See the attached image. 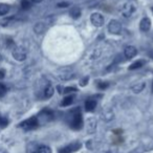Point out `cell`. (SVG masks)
Returning a JSON list of instances; mask_svg holds the SVG:
<instances>
[{
    "label": "cell",
    "instance_id": "obj_13",
    "mask_svg": "<svg viewBox=\"0 0 153 153\" xmlns=\"http://www.w3.org/2000/svg\"><path fill=\"white\" fill-rule=\"evenodd\" d=\"M34 30L36 34L41 35V34H43V33H45V30H46V25H45L43 22H37L34 26Z\"/></svg>",
    "mask_w": 153,
    "mask_h": 153
},
{
    "label": "cell",
    "instance_id": "obj_5",
    "mask_svg": "<svg viewBox=\"0 0 153 153\" xmlns=\"http://www.w3.org/2000/svg\"><path fill=\"white\" fill-rule=\"evenodd\" d=\"M90 21L97 27H100L104 24V17L100 13H94L90 16Z\"/></svg>",
    "mask_w": 153,
    "mask_h": 153
},
{
    "label": "cell",
    "instance_id": "obj_33",
    "mask_svg": "<svg viewBox=\"0 0 153 153\" xmlns=\"http://www.w3.org/2000/svg\"><path fill=\"white\" fill-rule=\"evenodd\" d=\"M32 153H36V151H35V152H32Z\"/></svg>",
    "mask_w": 153,
    "mask_h": 153
},
{
    "label": "cell",
    "instance_id": "obj_3",
    "mask_svg": "<svg viewBox=\"0 0 153 153\" xmlns=\"http://www.w3.org/2000/svg\"><path fill=\"white\" fill-rule=\"evenodd\" d=\"M39 126V121H38V117H30V119L25 120L24 122H22L20 124V127L24 130H33V129H36L37 127Z\"/></svg>",
    "mask_w": 153,
    "mask_h": 153
},
{
    "label": "cell",
    "instance_id": "obj_17",
    "mask_svg": "<svg viewBox=\"0 0 153 153\" xmlns=\"http://www.w3.org/2000/svg\"><path fill=\"white\" fill-rule=\"evenodd\" d=\"M10 12V5L5 3H0V16L7 15Z\"/></svg>",
    "mask_w": 153,
    "mask_h": 153
},
{
    "label": "cell",
    "instance_id": "obj_9",
    "mask_svg": "<svg viewBox=\"0 0 153 153\" xmlns=\"http://www.w3.org/2000/svg\"><path fill=\"white\" fill-rule=\"evenodd\" d=\"M96 128H97V121L96 119L94 117H89L87 119V122H86V130L89 134L94 133L96 131Z\"/></svg>",
    "mask_w": 153,
    "mask_h": 153
},
{
    "label": "cell",
    "instance_id": "obj_12",
    "mask_svg": "<svg viewBox=\"0 0 153 153\" xmlns=\"http://www.w3.org/2000/svg\"><path fill=\"white\" fill-rule=\"evenodd\" d=\"M53 91H55V89H53V86H51V84H47V85L45 86L44 90H43V98L44 99L51 98L53 94Z\"/></svg>",
    "mask_w": 153,
    "mask_h": 153
},
{
    "label": "cell",
    "instance_id": "obj_31",
    "mask_svg": "<svg viewBox=\"0 0 153 153\" xmlns=\"http://www.w3.org/2000/svg\"><path fill=\"white\" fill-rule=\"evenodd\" d=\"M1 59H2V57H1V55H0V61H1Z\"/></svg>",
    "mask_w": 153,
    "mask_h": 153
},
{
    "label": "cell",
    "instance_id": "obj_19",
    "mask_svg": "<svg viewBox=\"0 0 153 153\" xmlns=\"http://www.w3.org/2000/svg\"><path fill=\"white\" fill-rule=\"evenodd\" d=\"M36 153H51V149L48 146H39L36 150Z\"/></svg>",
    "mask_w": 153,
    "mask_h": 153
},
{
    "label": "cell",
    "instance_id": "obj_32",
    "mask_svg": "<svg viewBox=\"0 0 153 153\" xmlns=\"http://www.w3.org/2000/svg\"><path fill=\"white\" fill-rule=\"evenodd\" d=\"M152 91H153V84H152Z\"/></svg>",
    "mask_w": 153,
    "mask_h": 153
},
{
    "label": "cell",
    "instance_id": "obj_22",
    "mask_svg": "<svg viewBox=\"0 0 153 153\" xmlns=\"http://www.w3.org/2000/svg\"><path fill=\"white\" fill-rule=\"evenodd\" d=\"M103 119H105L106 121H110L111 119H113V112L112 111H107V112L104 113V115H103Z\"/></svg>",
    "mask_w": 153,
    "mask_h": 153
},
{
    "label": "cell",
    "instance_id": "obj_14",
    "mask_svg": "<svg viewBox=\"0 0 153 153\" xmlns=\"http://www.w3.org/2000/svg\"><path fill=\"white\" fill-rule=\"evenodd\" d=\"M96 107H97V102L94 100H92V99H88L85 102V109L88 112L94 111L96 109Z\"/></svg>",
    "mask_w": 153,
    "mask_h": 153
},
{
    "label": "cell",
    "instance_id": "obj_28",
    "mask_svg": "<svg viewBox=\"0 0 153 153\" xmlns=\"http://www.w3.org/2000/svg\"><path fill=\"white\" fill-rule=\"evenodd\" d=\"M107 86H108V84H103V83H99V87H100L101 89H104V88H106Z\"/></svg>",
    "mask_w": 153,
    "mask_h": 153
},
{
    "label": "cell",
    "instance_id": "obj_1",
    "mask_svg": "<svg viewBox=\"0 0 153 153\" xmlns=\"http://www.w3.org/2000/svg\"><path fill=\"white\" fill-rule=\"evenodd\" d=\"M70 127L74 130H80L83 126V119H82V114L80 112V108H74L70 112Z\"/></svg>",
    "mask_w": 153,
    "mask_h": 153
},
{
    "label": "cell",
    "instance_id": "obj_21",
    "mask_svg": "<svg viewBox=\"0 0 153 153\" xmlns=\"http://www.w3.org/2000/svg\"><path fill=\"white\" fill-rule=\"evenodd\" d=\"M9 125V120L7 119L5 117L0 114V127L1 128H4Z\"/></svg>",
    "mask_w": 153,
    "mask_h": 153
},
{
    "label": "cell",
    "instance_id": "obj_24",
    "mask_svg": "<svg viewBox=\"0 0 153 153\" xmlns=\"http://www.w3.org/2000/svg\"><path fill=\"white\" fill-rule=\"evenodd\" d=\"M7 94V86L3 83H0V97H3Z\"/></svg>",
    "mask_w": 153,
    "mask_h": 153
},
{
    "label": "cell",
    "instance_id": "obj_16",
    "mask_svg": "<svg viewBox=\"0 0 153 153\" xmlns=\"http://www.w3.org/2000/svg\"><path fill=\"white\" fill-rule=\"evenodd\" d=\"M145 88V83L144 82H140V83H136L132 86V91L134 94H140V91H143Z\"/></svg>",
    "mask_w": 153,
    "mask_h": 153
},
{
    "label": "cell",
    "instance_id": "obj_10",
    "mask_svg": "<svg viewBox=\"0 0 153 153\" xmlns=\"http://www.w3.org/2000/svg\"><path fill=\"white\" fill-rule=\"evenodd\" d=\"M140 30L143 32H148L151 27V21L149 18H143L142 21L140 23Z\"/></svg>",
    "mask_w": 153,
    "mask_h": 153
},
{
    "label": "cell",
    "instance_id": "obj_29",
    "mask_svg": "<svg viewBox=\"0 0 153 153\" xmlns=\"http://www.w3.org/2000/svg\"><path fill=\"white\" fill-rule=\"evenodd\" d=\"M87 82H88V78H85V79L81 82V86H85L86 84H87Z\"/></svg>",
    "mask_w": 153,
    "mask_h": 153
},
{
    "label": "cell",
    "instance_id": "obj_6",
    "mask_svg": "<svg viewBox=\"0 0 153 153\" xmlns=\"http://www.w3.org/2000/svg\"><path fill=\"white\" fill-rule=\"evenodd\" d=\"M58 76H59L61 80H69L72 76V69L69 67H64L61 68L58 72Z\"/></svg>",
    "mask_w": 153,
    "mask_h": 153
},
{
    "label": "cell",
    "instance_id": "obj_27",
    "mask_svg": "<svg viewBox=\"0 0 153 153\" xmlns=\"http://www.w3.org/2000/svg\"><path fill=\"white\" fill-rule=\"evenodd\" d=\"M5 76V70L4 69H0V80L3 79Z\"/></svg>",
    "mask_w": 153,
    "mask_h": 153
},
{
    "label": "cell",
    "instance_id": "obj_8",
    "mask_svg": "<svg viewBox=\"0 0 153 153\" xmlns=\"http://www.w3.org/2000/svg\"><path fill=\"white\" fill-rule=\"evenodd\" d=\"M134 11H135V7L130 2H127L126 4H124L123 9H122V13H123V15L125 17H130L134 13Z\"/></svg>",
    "mask_w": 153,
    "mask_h": 153
},
{
    "label": "cell",
    "instance_id": "obj_7",
    "mask_svg": "<svg viewBox=\"0 0 153 153\" xmlns=\"http://www.w3.org/2000/svg\"><path fill=\"white\" fill-rule=\"evenodd\" d=\"M80 148H81V144L80 143H74V144H70L65 146L63 149L60 150V153H74L76 152Z\"/></svg>",
    "mask_w": 153,
    "mask_h": 153
},
{
    "label": "cell",
    "instance_id": "obj_20",
    "mask_svg": "<svg viewBox=\"0 0 153 153\" xmlns=\"http://www.w3.org/2000/svg\"><path fill=\"white\" fill-rule=\"evenodd\" d=\"M144 65V61H136V62H134V63H132L131 65H130V67H129V69L130 70H133V69H136V68H140L142 66Z\"/></svg>",
    "mask_w": 153,
    "mask_h": 153
},
{
    "label": "cell",
    "instance_id": "obj_11",
    "mask_svg": "<svg viewBox=\"0 0 153 153\" xmlns=\"http://www.w3.org/2000/svg\"><path fill=\"white\" fill-rule=\"evenodd\" d=\"M136 53H137V51H136V48L134 46H127L125 48V51H124L125 57L128 58V59H131V58L135 57Z\"/></svg>",
    "mask_w": 153,
    "mask_h": 153
},
{
    "label": "cell",
    "instance_id": "obj_23",
    "mask_svg": "<svg viewBox=\"0 0 153 153\" xmlns=\"http://www.w3.org/2000/svg\"><path fill=\"white\" fill-rule=\"evenodd\" d=\"M21 7L23 10H28L30 7V3L28 2V0H21Z\"/></svg>",
    "mask_w": 153,
    "mask_h": 153
},
{
    "label": "cell",
    "instance_id": "obj_26",
    "mask_svg": "<svg viewBox=\"0 0 153 153\" xmlns=\"http://www.w3.org/2000/svg\"><path fill=\"white\" fill-rule=\"evenodd\" d=\"M58 7H69V3L68 2H60L57 4Z\"/></svg>",
    "mask_w": 153,
    "mask_h": 153
},
{
    "label": "cell",
    "instance_id": "obj_4",
    "mask_svg": "<svg viewBox=\"0 0 153 153\" xmlns=\"http://www.w3.org/2000/svg\"><path fill=\"white\" fill-rule=\"evenodd\" d=\"M108 32L113 35H119L122 32V24L117 20H111L108 24Z\"/></svg>",
    "mask_w": 153,
    "mask_h": 153
},
{
    "label": "cell",
    "instance_id": "obj_2",
    "mask_svg": "<svg viewBox=\"0 0 153 153\" xmlns=\"http://www.w3.org/2000/svg\"><path fill=\"white\" fill-rule=\"evenodd\" d=\"M12 55H13V58L17 61L21 62L24 61L27 57V53H26L25 48L22 46H15L13 49H12Z\"/></svg>",
    "mask_w": 153,
    "mask_h": 153
},
{
    "label": "cell",
    "instance_id": "obj_30",
    "mask_svg": "<svg viewBox=\"0 0 153 153\" xmlns=\"http://www.w3.org/2000/svg\"><path fill=\"white\" fill-rule=\"evenodd\" d=\"M32 1H34V2H36V3H39V2H42L43 0H32Z\"/></svg>",
    "mask_w": 153,
    "mask_h": 153
},
{
    "label": "cell",
    "instance_id": "obj_18",
    "mask_svg": "<svg viewBox=\"0 0 153 153\" xmlns=\"http://www.w3.org/2000/svg\"><path fill=\"white\" fill-rule=\"evenodd\" d=\"M72 102H74V96H68V97H65V98L62 100L61 105L66 107V106H69L70 104H72Z\"/></svg>",
    "mask_w": 153,
    "mask_h": 153
},
{
    "label": "cell",
    "instance_id": "obj_25",
    "mask_svg": "<svg viewBox=\"0 0 153 153\" xmlns=\"http://www.w3.org/2000/svg\"><path fill=\"white\" fill-rule=\"evenodd\" d=\"M76 91V89L74 87H66L64 88V94H70V92H74Z\"/></svg>",
    "mask_w": 153,
    "mask_h": 153
},
{
    "label": "cell",
    "instance_id": "obj_15",
    "mask_svg": "<svg viewBox=\"0 0 153 153\" xmlns=\"http://www.w3.org/2000/svg\"><path fill=\"white\" fill-rule=\"evenodd\" d=\"M69 15H70V17L74 18V19H78V18H80V16H81V10H80V7H72L71 9H70Z\"/></svg>",
    "mask_w": 153,
    "mask_h": 153
}]
</instances>
